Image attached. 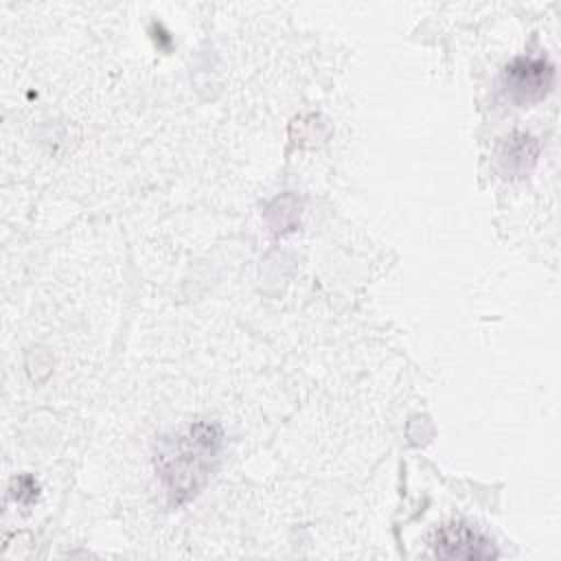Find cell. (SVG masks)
<instances>
[{
  "instance_id": "1",
  "label": "cell",
  "mask_w": 561,
  "mask_h": 561,
  "mask_svg": "<svg viewBox=\"0 0 561 561\" xmlns=\"http://www.w3.org/2000/svg\"><path fill=\"white\" fill-rule=\"evenodd\" d=\"M219 449V432L215 425L197 423L184 436H180L171 451L160 454L162 476L178 502L195 493V489L208 476L210 458Z\"/></svg>"
},
{
  "instance_id": "2",
  "label": "cell",
  "mask_w": 561,
  "mask_h": 561,
  "mask_svg": "<svg viewBox=\"0 0 561 561\" xmlns=\"http://www.w3.org/2000/svg\"><path fill=\"white\" fill-rule=\"evenodd\" d=\"M434 554L440 559H467V561H484L497 557L493 541L482 533L473 530L467 524L454 522L438 528L434 537Z\"/></svg>"
},
{
  "instance_id": "3",
  "label": "cell",
  "mask_w": 561,
  "mask_h": 561,
  "mask_svg": "<svg viewBox=\"0 0 561 561\" xmlns=\"http://www.w3.org/2000/svg\"><path fill=\"white\" fill-rule=\"evenodd\" d=\"M554 70L546 59H515L504 70L506 92L515 103H535L546 96L552 85Z\"/></svg>"
},
{
  "instance_id": "4",
  "label": "cell",
  "mask_w": 561,
  "mask_h": 561,
  "mask_svg": "<svg viewBox=\"0 0 561 561\" xmlns=\"http://www.w3.org/2000/svg\"><path fill=\"white\" fill-rule=\"evenodd\" d=\"M537 158V142L528 136H515L504 142L500 151V162L506 171H524L526 162L533 164Z\"/></svg>"
}]
</instances>
